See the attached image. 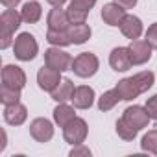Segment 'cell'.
I'll use <instances>...</instances> for the list:
<instances>
[{"instance_id": "cell-1", "label": "cell", "mask_w": 157, "mask_h": 157, "mask_svg": "<svg viewBox=\"0 0 157 157\" xmlns=\"http://www.w3.org/2000/svg\"><path fill=\"white\" fill-rule=\"evenodd\" d=\"M153 82H155V74L150 72V70H144V72H139V74H135L131 78L120 80L115 89L118 91V94H120V98L124 102H129V100L137 98L139 94L146 93L148 89H151Z\"/></svg>"}, {"instance_id": "cell-2", "label": "cell", "mask_w": 157, "mask_h": 157, "mask_svg": "<svg viewBox=\"0 0 157 157\" xmlns=\"http://www.w3.org/2000/svg\"><path fill=\"white\" fill-rule=\"evenodd\" d=\"M22 22V15L17 13L13 8H8L2 15H0V30H2V35H0V48H8L11 44V37L15 33V30H19Z\"/></svg>"}, {"instance_id": "cell-3", "label": "cell", "mask_w": 157, "mask_h": 157, "mask_svg": "<svg viewBox=\"0 0 157 157\" xmlns=\"http://www.w3.org/2000/svg\"><path fill=\"white\" fill-rule=\"evenodd\" d=\"M98 67H100V61H98V57L94 54L82 52V54H78L74 57L70 70L80 78H91V76H94L98 72Z\"/></svg>"}, {"instance_id": "cell-4", "label": "cell", "mask_w": 157, "mask_h": 157, "mask_svg": "<svg viewBox=\"0 0 157 157\" xmlns=\"http://www.w3.org/2000/svg\"><path fill=\"white\" fill-rule=\"evenodd\" d=\"M37 50H39L37 41H35V37H33L32 33H28V32L21 33V35L15 39V43H13V52H15V57H17L19 61H32V59L37 56Z\"/></svg>"}, {"instance_id": "cell-5", "label": "cell", "mask_w": 157, "mask_h": 157, "mask_svg": "<svg viewBox=\"0 0 157 157\" xmlns=\"http://www.w3.org/2000/svg\"><path fill=\"white\" fill-rule=\"evenodd\" d=\"M87 131H89L87 122H85L83 118L74 117V118H72V120L63 128V137H65V140H67L68 144L78 146V144H82V142L85 140Z\"/></svg>"}, {"instance_id": "cell-6", "label": "cell", "mask_w": 157, "mask_h": 157, "mask_svg": "<svg viewBox=\"0 0 157 157\" xmlns=\"http://www.w3.org/2000/svg\"><path fill=\"white\" fill-rule=\"evenodd\" d=\"M72 56L65 50H59V46H54V48H48L44 52V63L59 72H65V70H70L72 67Z\"/></svg>"}, {"instance_id": "cell-7", "label": "cell", "mask_w": 157, "mask_h": 157, "mask_svg": "<svg viewBox=\"0 0 157 157\" xmlns=\"http://www.w3.org/2000/svg\"><path fill=\"white\" fill-rule=\"evenodd\" d=\"M122 118H124L131 128H135V129H139V131H140L142 128H146V126L150 124V120H151V117L148 115L146 107H140V105H129V107H126Z\"/></svg>"}, {"instance_id": "cell-8", "label": "cell", "mask_w": 157, "mask_h": 157, "mask_svg": "<svg viewBox=\"0 0 157 157\" xmlns=\"http://www.w3.org/2000/svg\"><path fill=\"white\" fill-rule=\"evenodd\" d=\"M2 85H8L11 89H22L26 85V74L17 65H6L2 68Z\"/></svg>"}, {"instance_id": "cell-9", "label": "cell", "mask_w": 157, "mask_h": 157, "mask_svg": "<svg viewBox=\"0 0 157 157\" xmlns=\"http://www.w3.org/2000/svg\"><path fill=\"white\" fill-rule=\"evenodd\" d=\"M128 50H129V57H131V63L133 65H144V63H148L150 61V57H151V46H150V43L144 39H135V41H131V44L128 46Z\"/></svg>"}, {"instance_id": "cell-10", "label": "cell", "mask_w": 157, "mask_h": 157, "mask_svg": "<svg viewBox=\"0 0 157 157\" xmlns=\"http://www.w3.org/2000/svg\"><path fill=\"white\" fill-rule=\"evenodd\" d=\"M37 83L43 91H48L52 93L59 83H61V72L52 68V67H43L39 72H37Z\"/></svg>"}, {"instance_id": "cell-11", "label": "cell", "mask_w": 157, "mask_h": 157, "mask_svg": "<svg viewBox=\"0 0 157 157\" xmlns=\"http://www.w3.org/2000/svg\"><path fill=\"white\" fill-rule=\"evenodd\" d=\"M109 65H111V68L117 70V72H126V70H129L133 63H131L128 46H117V48H113V52H111V56H109Z\"/></svg>"}, {"instance_id": "cell-12", "label": "cell", "mask_w": 157, "mask_h": 157, "mask_svg": "<svg viewBox=\"0 0 157 157\" xmlns=\"http://www.w3.org/2000/svg\"><path fill=\"white\" fill-rule=\"evenodd\" d=\"M30 135L37 140V142H48L54 137V126L50 120L46 118H35L30 124Z\"/></svg>"}, {"instance_id": "cell-13", "label": "cell", "mask_w": 157, "mask_h": 157, "mask_svg": "<svg viewBox=\"0 0 157 157\" xmlns=\"http://www.w3.org/2000/svg\"><path fill=\"white\" fill-rule=\"evenodd\" d=\"M70 100L76 109H89L94 102V91L89 85H80L74 89V94Z\"/></svg>"}, {"instance_id": "cell-14", "label": "cell", "mask_w": 157, "mask_h": 157, "mask_svg": "<svg viewBox=\"0 0 157 157\" xmlns=\"http://www.w3.org/2000/svg\"><path fill=\"white\" fill-rule=\"evenodd\" d=\"M26 118H28V109L21 102L6 105V109H4V120L10 126H21V124L26 122Z\"/></svg>"}, {"instance_id": "cell-15", "label": "cell", "mask_w": 157, "mask_h": 157, "mask_svg": "<svg viewBox=\"0 0 157 157\" xmlns=\"http://www.w3.org/2000/svg\"><path fill=\"white\" fill-rule=\"evenodd\" d=\"M124 17H126V10L122 6H118L117 2L105 4L102 8V19L109 26H120V22L124 21Z\"/></svg>"}, {"instance_id": "cell-16", "label": "cell", "mask_w": 157, "mask_h": 157, "mask_svg": "<svg viewBox=\"0 0 157 157\" xmlns=\"http://www.w3.org/2000/svg\"><path fill=\"white\" fill-rule=\"evenodd\" d=\"M46 24H48V30H57V32L67 30L70 26L68 17H67V10H63L61 6H54V10H50V13H48Z\"/></svg>"}, {"instance_id": "cell-17", "label": "cell", "mask_w": 157, "mask_h": 157, "mask_svg": "<svg viewBox=\"0 0 157 157\" xmlns=\"http://www.w3.org/2000/svg\"><path fill=\"white\" fill-rule=\"evenodd\" d=\"M120 32L128 39H131V41L139 39L140 33H142V22H140V19L135 17V15H126L124 21L120 22Z\"/></svg>"}, {"instance_id": "cell-18", "label": "cell", "mask_w": 157, "mask_h": 157, "mask_svg": "<svg viewBox=\"0 0 157 157\" xmlns=\"http://www.w3.org/2000/svg\"><path fill=\"white\" fill-rule=\"evenodd\" d=\"M67 32L70 35L72 44H83L91 39V28L87 24H70Z\"/></svg>"}, {"instance_id": "cell-19", "label": "cell", "mask_w": 157, "mask_h": 157, "mask_svg": "<svg viewBox=\"0 0 157 157\" xmlns=\"http://www.w3.org/2000/svg\"><path fill=\"white\" fill-rule=\"evenodd\" d=\"M87 15H89L87 8H83V6H80V4H76V2L70 0V4L67 8V17H68L70 24H85Z\"/></svg>"}, {"instance_id": "cell-20", "label": "cell", "mask_w": 157, "mask_h": 157, "mask_svg": "<svg viewBox=\"0 0 157 157\" xmlns=\"http://www.w3.org/2000/svg\"><path fill=\"white\" fill-rule=\"evenodd\" d=\"M21 15H22V21L28 22V24H35L41 15H43V10H41V4L35 2V0H32V2H26L21 10Z\"/></svg>"}, {"instance_id": "cell-21", "label": "cell", "mask_w": 157, "mask_h": 157, "mask_svg": "<svg viewBox=\"0 0 157 157\" xmlns=\"http://www.w3.org/2000/svg\"><path fill=\"white\" fill-rule=\"evenodd\" d=\"M74 83L70 82V80H61V83L52 91V100H56V102H67V100H70L72 98V94H74Z\"/></svg>"}, {"instance_id": "cell-22", "label": "cell", "mask_w": 157, "mask_h": 157, "mask_svg": "<svg viewBox=\"0 0 157 157\" xmlns=\"http://www.w3.org/2000/svg\"><path fill=\"white\" fill-rule=\"evenodd\" d=\"M74 117H76V115H74V107L67 105L65 102H59V105L54 109V120H56V124H59L61 128H65Z\"/></svg>"}, {"instance_id": "cell-23", "label": "cell", "mask_w": 157, "mask_h": 157, "mask_svg": "<svg viewBox=\"0 0 157 157\" xmlns=\"http://www.w3.org/2000/svg\"><path fill=\"white\" fill-rule=\"evenodd\" d=\"M118 102H122L118 91H117V89L107 91V93H104V94L100 96V100H98V109H100V111H109V109H113Z\"/></svg>"}, {"instance_id": "cell-24", "label": "cell", "mask_w": 157, "mask_h": 157, "mask_svg": "<svg viewBox=\"0 0 157 157\" xmlns=\"http://www.w3.org/2000/svg\"><path fill=\"white\" fill-rule=\"evenodd\" d=\"M67 30H68V28H67ZM67 30H61V32H57V30H48L46 41H48L52 46H68V44H72V43H70V35H68Z\"/></svg>"}, {"instance_id": "cell-25", "label": "cell", "mask_w": 157, "mask_h": 157, "mask_svg": "<svg viewBox=\"0 0 157 157\" xmlns=\"http://www.w3.org/2000/svg\"><path fill=\"white\" fill-rule=\"evenodd\" d=\"M19 100H21V91L19 89H11L8 85H2V89H0V102L4 105L17 104Z\"/></svg>"}, {"instance_id": "cell-26", "label": "cell", "mask_w": 157, "mask_h": 157, "mask_svg": "<svg viewBox=\"0 0 157 157\" xmlns=\"http://www.w3.org/2000/svg\"><path fill=\"white\" fill-rule=\"evenodd\" d=\"M117 133H118V137L120 139H124V140H133L135 137H137V133H139V129H135V128H131L124 118H120V120H117Z\"/></svg>"}, {"instance_id": "cell-27", "label": "cell", "mask_w": 157, "mask_h": 157, "mask_svg": "<svg viewBox=\"0 0 157 157\" xmlns=\"http://www.w3.org/2000/svg\"><path fill=\"white\" fill-rule=\"evenodd\" d=\"M140 148H142L144 151H148V153L157 155V129H151V131H148V133L142 137Z\"/></svg>"}, {"instance_id": "cell-28", "label": "cell", "mask_w": 157, "mask_h": 157, "mask_svg": "<svg viewBox=\"0 0 157 157\" xmlns=\"http://www.w3.org/2000/svg\"><path fill=\"white\" fill-rule=\"evenodd\" d=\"M146 41L150 43L151 48H157V22H153V24L146 30Z\"/></svg>"}, {"instance_id": "cell-29", "label": "cell", "mask_w": 157, "mask_h": 157, "mask_svg": "<svg viewBox=\"0 0 157 157\" xmlns=\"http://www.w3.org/2000/svg\"><path fill=\"white\" fill-rule=\"evenodd\" d=\"M146 111H148V115L153 118V120H157V94H153L151 98H148V102H146Z\"/></svg>"}, {"instance_id": "cell-30", "label": "cell", "mask_w": 157, "mask_h": 157, "mask_svg": "<svg viewBox=\"0 0 157 157\" xmlns=\"http://www.w3.org/2000/svg\"><path fill=\"white\" fill-rule=\"evenodd\" d=\"M82 155L89 157V155H91V150L85 148V146H82V144H78V146H74V148L70 150V157H82Z\"/></svg>"}, {"instance_id": "cell-31", "label": "cell", "mask_w": 157, "mask_h": 157, "mask_svg": "<svg viewBox=\"0 0 157 157\" xmlns=\"http://www.w3.org/2000/svg\"><path fill=\"white\" fill-rule=\"evenodd\" d=\"M113 2H117L118 6H122L124 10H131L137 6V0H113Z\"/></svg>"}, {"instance_id": "cell-32", "label": "cell", "mask_w": 157, "mask_h": 157, "mask_svg": "<svg viewBox=\"0 0 157 157\" xmlns=\"http://www.w3.org/2000/svg\"><path fill=\"white\" fill-rule=\"evenodd\" d=\"M72 2L80 4V6H83V8H87V10H91V8L96 4V0H72Z\"/></svg>"}, {"instance_id": "cell-33", "label": "cell", "mask_w": 157, "mask_h": 157, "mask_svg": "<svg viewBox=\"0 0 157 157\" xmlns=\"http://www.w3.org/2000/svg\"><path fill=\"white\" fill-rule=\"evenodd\" d=\"M0 2H2L6 8H15V6L21 2V0H0Z\"/></svg>"}, {"instance_id": "cell-34", "label": "cell", "mask_w": 157, "mask_h": 157, "mask_svg": "<svg viewBox=\"0 0 157 157\" xmlns=\"http://www.w3.org/2000/svg\"><path fill=\"white\" fill-rule=\"evenodd\" d=\"M67 2V0H48V4H52V6H63Z\"/></svg>"}]
</instances>
